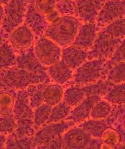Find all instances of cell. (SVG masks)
<instances>
[{"label":"cell","mask_w":125,"mask_h":149,"mask_svg":"<svg viewBox=\"0 0 125 149\" xmlns=\"http://www.w3.org/2000/svg\"><path fill=\"white\" fill-rule=\"evenodd\" d=\"M81 25V21L76 16H61L49 24L44 35L59 47H67L73 44Z\"/></svg>","instance_id":"obj_1"},{"label":"cell","mask_w":125,"mask_h":149,"mask_svg":"<svg viewBox=\"0 0 125 149\" xmlns=\"http://www.w3.org/2000/svg\"><path fill=\"white\" fill-rule=\"evenodd\" d=\"M50 78L35 74L15 66L1 69V89L4 91L25 90L31 84H48Z\"/></svg>","instance_id":"obj_2"},{"label":"cell","mask_w":125,"mask_h":149,"mask_svg":"<svg viewBox=\"0 0 125 149\" xmlns=\"http://www.w3.org/2000/svg\"><path fill=\"white\" fill-rule=\"evenodd\" d=\"M15 97L13 113L17 127L12 134L19 137H33L36 130L33 122L34 109L30 106L26 89L17 91Z\"/></svg>","instance_id":"obj_3"},{"label":"cell","mask_w":125,"mask_h":149,"mask_svg":"<svg viewBox=\"0 0 125 149\" xmlns=\"http://www.w3.org/2000/svg\"><path fill=\"white\" fill-rule=\"evenodd\" d=\"M75 125L74 122L67 120L47 123L37 130L33 135L36 148L47 149L53 143L61 140L65 132Z\"/></svg>","instance_id":"obj_4"},{"label":"cell","mask_w":125,"mask_h":149,"mask_svg":"<svg viewBox=\"0 0 125 149\" xmlns=\"http://www.w3.org/2000/svg\"><path fill=\"white\" fill-rule=\"evenodd\" d=\"M106 69L104 60H87L75 70L74 84L83 87L97 82L105 75Z\"/></svg>","instance_id":"obj_5"},{"label":"cell","mask_w":125,"mask_h":149,"mask_svg":"<svg viewBox=\"0 0 125 149\" xmlns=\"http://www.w3.org/2000/svg\"><path fill=\"white\" fill-rule=\"evenodd\" d=\"M29 0H10L4 6L5 15L1 21V29L10 34L24 23Z\"/></svg>","instance_id":"obj_6"},{"label":"cell","mask_w":125,"mask_h":149,"mask_svg":"<svg viewBox=\"0 0 125 149\" xmlns=\"http://www.w3.org/2000/svg\"><path fill=\"white\" fill-rule=\"evenodd\" d=\"M121 41L122 40L112 37L102 30L93 45L87 50V60L106 61L112 57Z\"/></svg>","instance_id":"obj_7"},{"label":"cell","mask_w":125,"mask_h":149,"mask_svg":"<svg viewBox=\"0 0 125 149\" xmlns=\"http://www.w3.org/2000/svg\"><path fill=\"white\" fill-rule=\"evenodd\" d=\"M61 47L44 35L39 38L33 46L34 53L37 59L46 68L52 66L62 59Z\"/></svg>","instance_id":"obj_8"},{"label":"cell","mask_w":125,"mask_h":149,"mask_svg":"<svg viewBox=\"0 0 125 149\" xmlns=\"http://www.w3.org/2000/svg\"><path fill=\"white\" fill-rule=\"evenodd\" d=\"M124 17H125V0H106L96 23L99 27H105L112 21Z\"/></svg>","instance_id":"obj_9"},{"label":"cell","mask_w":125,"mask_h":149,"mask_svg":"<svg viewBox=\"0 0 125 149\" xmlns=\"http://www.w3.org/2000/svg\"><path fill=\"white\" fill-rule=\"evenodd\" d=\"M35 37L33 31L23 23L9 34L7 40L18 53L33 47Z\"/></svg>","instance_id":"obj_10"},{"label":"cell","mask_w":125,"mask_h":149,"mask_svg":"<svg viewBox=\"0 0 125 149\" xmlns=\"http://www.w3.org/2000/svg\"><path fill=\"white\" fill-rule=\"evenodd\" d=\"M16 66L35 74L50 78L46 67L36 56L33 46L26 50L17 53Z\"/></svg>","instance_id":"obj_11"},{"label":"cell","mask_w":125,"mask_h":149,"mask_svg":"<svg viewBox=\"0 0 125 149\" xmlns=\"http://www.w3.org/2000/svg\"><path fill=\"white\" fill-rule=\"evenodd\" d=\"M92 136L85 129L74 126L62 136L64 149H87Z\"/></svg>","instance_id":"obj_12"},{"label":"cell","mask_w":125,"mask_h":149,"mask_svg":"<svg viewBox=\"0 0 125 149\" xmlns=\"http://www.w3.org/2000/svg\"><path fill=\"white\" fill-rule=\"evenodd\" d=\"M106 0H76L75 16L84 22H95Z\"/></svg>","instance_id":"obj_13"},{"label":"cell","mask_w":125,"mask_h":149,"mask_svg":"<svg viewBox=\"0 0 125 149\" xmlns=\"http://www.w3.org/2000/svg\"><path fill=\"white\" fill-rule=\"evenodd\" d=\"M24 23L28 25L38 38L45 35L49 25L45 16L35 7L34 0H29Z\"/></svg>","instance_id":"obj_14"},{"label":"cell","mask_w":125,"mask_h":149,"mask_svg":"<svg viewBox=\"0 0 125 149\" xmlns=\"http://www.w3.org/2000/svg\"><path fill=\"white\" fill-rule=\"evenodd\" d=\"M99 26L95 22L82 24L73 44L88 50L92 47L99 33Z\"/></svg>","instance_id":"obj_15"},{"label":"cell","mask_w":125,"mask_h":149,"mask_svg":"<svg viewBox=\"0 0 125 149\" xmlns=\"http://www.w3.org/2000/svg\"><path fill=\"white\" fill-rule=\"evenodd\" d=\"M100 100L99 95L87 97L79 105L72 109L70 115L65 120L76 123L84 122L90 117V114L95 104Z\"/></svg>","instance_id":"obj_16"},{"label":"cell","mask_w":125,"mask_h":149,"mask_svg":"<svg viewBox=\"0 0 125 149\" xmlns=\"http://www.w3.org/2000/svg\"><path fill=\"white\" fill-rule=\"evenodd\" d=\"M47 70L50 79L55 83L62 86L73 80L74 70L63 59L48 67Z\"/></svg>","instance_id":"obj_17"},{"label":"cell","mask_w":125,"mask_h":149,"mask_svg":"<svg viewBox=\"0 0 125 149\" xmlns=\"http://www.w3.org/2000/svg\"><path fill=\"white\" fill-rule=\"evenodd\" d=\"M62 59L75 70L87 61V50L71 44L64 47L62 52Z\"/></svg>","instance_id":"obj_18"},{"label":"cell","mask_w":125,"mask_h":149,"mask_svg":"<svg viewBox=\"0 0 125 149\" xmlns=\"http://www.w3.org/2000/svg\"><path fill=\"white\" fill-rule=\"evenodd\" d=\"M85 87L73 86L66 89L64 92V101L70 107L73 109L87 97Z\"/></svg>","instance_id":"obj_19"},{"label":"cell","mask_w":125,"mask_h":149,"mask_svg":"<svg viewBox=\"0 0 125 149\" xmlns=\"http://www.w3.org/2000/svg\"><path fill=\"white\" fill-rule=\"evenodd\" d=\"M17 54L7 40L1 41V69L16 65Z\"/></svg>","instance_id":"obj_20"},{"label":"cell","mask_w":125,"mask_h":149,"mask_svg":"<svg viewBox=\"0 0 125 149\" xmlns=\"http://www.w3.org/2000/svg\"><path fill=\"white\" fill-rule=\"evenodd\" d=\"M64 90L61 85L54 83L47 84L44 92V102L54 106L64 100Z\"/></svg>","instance_id":"obj_21"},{"label":"cell","mask_w":125,"mask_h":149,"mask_svg":"<svg viewBox=\"0 0 125 149\" xmlns=\"http://www.w3.org/2000/svg\"><path fill=\"white\" fill-rule=\"evenodd\" d=\"M47 83H39L30 85L26 88L29 102L31 107L35 109L44 102V92Z\"/></svg>","instance_id":"obj_22"},{"label":"cell","mask_w":125,"mask_h":149,"mask_svg":"<svg viewBox=\"0 0 125 149\" xmlns=\"http://www.w3.org/2000/svg\"><path fill=\"white\" fill-rule=\"evenodd\" d=\"M52 106L43 103L34 109L33 122L35 130H39L47 124L51 113Z\"/></svg>","instance_id":"obj_23"},{"label":"cell","mask_w":125,"mask_h":149,"mask_svg":"<svg viewBox=\"0 0 125 149\" xmlns=\"http://www.w3.org/2000/svg\"><path fill=\"white\" fill-rule=\"evenodd\" d=\"M7 139L5 148L6 149H24L36 148L33 137H19L11 134Z\"/></svg>","instance_id":"obj_24"},{"label":"cell","mask_w":125,"mask_h":149,"mask_svg":"<svg viewBox=\"0 0 125 149\" xmlns=\"http://www.w3.org/2000/svg\"><path fill=\"white\" fill-rule=\"evenodd\" d=\"M72 108L64 101L53 106L50 118L47 123L59 122L65 120L70 115Z\"/></svg>","instance_id":"obj_25"},{"label":"cell","mask_w":125,"mask_h":149,"mask_svg":"<svg viewBox=\"0 0 125 149\" xmlns=\"http://www.w3.org/2000/svg\"><path fill=\"white\" fill-rule=\"evenodd\" d=\"M102 30L113 38L122 40L125 38V17L112 21Z\"/></svg>","instance_id":"obj_26"},{"label":"cell","mask_w":125,"mask_h":149,"mask_svg":"<svg viewBox=\"0 0 125 149\" xmlns=\"http://www.w3.org/2000/svg\"><path fill=\"white\" fill-rule=\"evenodd\" d=\"M2 91L1 93V116H14L15 97H14L9 91Z\"/></svg>","instance_id":"obj_27"},{"label":"cell","mask_w":125,"mask_h":149,"mask_svg":"<svg viewBox=\"0 0 125 149\" xmlns=\"http://www.w3.org/2000/svg\"><path fill=\"white\" fill-rule=\"evenodd\" d=\"M79 126L85 129L93 137L102 135L106 129L105 124L104 122L94 119L81 122Z\"/></svg>","instance_id":"obj_28"},{"label":"cell","mask_w":125,"mask_h":149,"mask_svg":"<svg viewBox=\"0 0 125 149\" xmlns=\"http://www.w3.org/2000/svg\"><path fill=\"white\" fill-rule=\"evenodd\" d=\"M111 109V106L108 102L99 100L93 106L90 118L94 120L106 118L109 115Z\"/></svg>","instance_id":"obj_29"},{"label":"cell","mask_w":125,"mask_h":149,"mask_svg":"<svg viewBox=\"0 0 125 149\" xmlns=\"http://www.w3.org/2000/svg\"><path fill=\"white\" fill-rule=\"evenodd\" d=\"M107 77L110 83H119L125 81V63H117L109 72Z\"/></svg>","instance_id":"obj_30"},{"label":"cell","mask_w":125,"mask_h":149,"mask_svg":"<svg viewBox=\"0 0 125 149\" xmlns=\"http://www.w3.org/2000/svg\"><path fill=\"white\" fill-rule=\"evenodd\" d=\"M56 8L61 16H75L76 9V1L61 0L57 2Z\"/></svg>","instance_id":"obj_31"},{"label":"cell","mask_w":125,"mask_h":149,"mask_svg":"<svg viewBox=\"0 0 125 149\" xmlns=\"http://www.w3.org/2000/svg\"><path fill=\"white\" fill-rule=\"evenodd\" d=\"M17 123L14 116H1V134L10 135L17 129Z\"/></svg>","instance_id":"obj_32"},{"label":"cell","mask_w":125,"mask_h":149,"mask_svg":"<svg viewBox=\"0 0 125 149\" xmlns=\"http://www.w3.org/2000/svg\"><path fill=\"white\" fill-rule=\"evenodd\" d=\"M106 99L113 103H121L125 101V84L115 86L107 92Z\"/></svg>","instance_id":"obj_33"},{"label":"cell","mask_w":125,"mask_h":149,"mask_svg":"<svg viewBox=\"0 0 125 149\" xmlns=\"http://www.w3.org/2000/svg\"><path fill=\"white\" fill-rule=\"evenodd\" d=\"M57 2V0H34L35 7L45 16L56 9Z\"/></svg>","instance_id":"obj_34"},{"label":"cell","mask_w":125,"mask_h":149,"mask_svg":"<svg viewBox=\"0 0 125 149\" xmlns=\"http://www.w3.org/2000/svg\"><path fill=\"white\" fill-rule=\"evenodd\" d=\"M61 16V15L57 11V10L56 9L55 11H53L52 13L46 15L45 17H46V20L50 24H51V23L53 22L54 21L57 19Z\"/></svg>","instance_id":"obj_35"},{"label":"cell","mask_w":125,"mask_h":149,"mask_svg":"<svg viewBox=\"0 0 125 149\" xmlns=\"http://www.w3.org/2000/svg\"><path fill=\"white\" fill-rule=\"evenodd\" d=\"M5 135L1 134V148H4L6 142V137Z\"/></svg>","instance_id":"obj_36"},{"label":"cell","mask_w":125,"mask_h":149,"mask_svg":"<svg viewBox=\"0 0 125 149\" xmlns=\"http://www.w3.org/2000/svg\"><path fill=\"white\" fill-rule=\"evenodd\" d=\"M10 1V0H1V5L5 6Z\"/></svg>","instance_id":"obj_37"},{"label":"cell","mask_w":125,"mask_h":149,"mask_svg":"<svg viewBox=\"0 0 125 149\" xmlns=\"http://www.w3.org/2000/svg\"></svg>","instance_id":"obj_38"}]
</instances>
